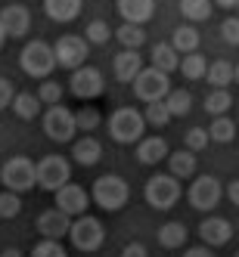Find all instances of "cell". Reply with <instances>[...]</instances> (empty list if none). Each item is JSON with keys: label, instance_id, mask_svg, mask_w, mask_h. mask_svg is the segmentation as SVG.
Instances as JSON below:
<instances>
[{"label": "cell", "instance_id": "22", "mask_svg": "<svg viewBox=\"0 0 239 257\" xmlns=\"http://www.w3.org/2000/svg\"><path fill=\"white\" fill-rule=\"evenodd\" d=\"M165 161H168V168H171V177H177V180H187V177L196 174V152H190V149L168 152Z\"/></svg>", "mask_w": 239, "mask_h": 257}, {"label": "cell", "instance_id": "30", "mask_svg": "<svg viewBox=\"0 0 239 257\" xmlns=\"http://www.w3.org/2000/svg\"><path fill=\"white\" fill-rule=\"evenodd\" d=\"M165 105H168V112L171 118H183L193 108V96H190V90H171L168 96H165Z\"/></svg>", "mask_w": 239, "mask_h": 257}, {"label": "cell", "instance_id": "3", "mask_svg": "<svg viewBox=\"0 0 239 257\" xmlns=\"http://www.w3.org/2000/svg\"><path fill=\"white\" fill-rule=\"evenodd\" d=\"M0 183L16 192V195H22L28 189L38 186V180H34V161L25 158V155H13L4 161V168H0Z\"/></svg>", "mask_w": 239, "mask_h": 257}, {"label": "cell", "instance_id": "46", "mask_svg": "<svg viewBox=\"0 0 239 257\" xmlns=\"http://www.w3.org/2000/svg\"><path fill=\"white\" fill-rule=\"evenodd\" d=\"M0 257H25V254H22V251H19V248H7V251H4V254H0Z\"/></svg>", "mask_w": 239, "mask_h": 257}, {"label": "cell", "instance_id": "6", "mask_svg": "<svg viewBox=\"0 0 239 257\" xmlns=\"http://www.w3.org/2000/svg\"><path fill=\"white\" fill-rule=\"evenodd\" d=\"M68 238H71V245H75L78 251L90 254V251H100L103 242H106V229L97 217H90V214H81L71 220V226H68Z\"/></svg>", "mask_w": 239, "mask_h": 257}, {"label": "cell", "instance_id": "42", "mask_svg": "<svg viewBox=\"0 0 239 257\" xmlns=\"http://www.w3.org/2000/svg\"><path fill=\"white\" fill-rule=\"evenodd\" d=\"M13 96H16V87H13V81H10V78H0V108H10Z\"/></svg>", "mask_w": 239, "mask_h": 257}, {"label": "cell", "instance_id": "24", "mask_svg": "<svg viewBox=\"0 0 239 257\" xmlns=\"http://www.w3.org/2000/svg\"><path fill=\"white\" fill-rule=\"evenodd\" d=\"M10 105H13L16 118H22V121H34V118L41 115V99L34 96V93H16Z\"/></svg>", "mask_w": 239, "mask_h": 257}, {"label": "cell", "instance_id": "5", "mask_svg": "<svg viewBox=\"0 0 239 257\" xmlns=\"http://www.w3.org/2000/svg\"><path fill=\"white\" fill-rule=\"evenodd\" d=\"M143 198H146V205L155 208V211H168L177 205V198H180V183L177 177L171 174H155L146 180V186H143Z\"/></svg>", "mask_w": 239, "mask_h": 257}, {"label": "cell", "instance_id": "18", "mask_svg": "<svg viewBox=\"0 0 239 257\" xmlns=\"http://www.w3.org/2000/svg\"><path fill=\"white\" fill-rule=\"evenodd\" d=\"M118 13H121V19H124V22L143 25V22H149V19H152V13H155V0H118Z\"/></svg>", "mask_w": 239, "mask_h": 257}, {"label": "cell", "instance_id": "2", "mask_svg": "<svg viewBox=\"0 0 239 257\" xmlns=\"http://www.w3.org/2000/svg\"><path fill=\"white\" fill-rule=\"evenodd\" d=\"M90 198H94L103 211H121L127 205V198H131V189H127V183L118 174H103L94 183V189H90Z\"/></svg>", "mask_w": 239, "mask_h": 257}, {"label": "cell", "instance_id": "11", "mask_svg": "<svg viewBox=\"0 0 239 257\" xmlns=\"http://www.w3.org/2000/svg\"><path fill=\"white\" fill-rule=\"evenodd\" d=\"M53 56H56V65L75 71L87 59V41L78 38V34H62V38L53 44Z\"/></svg>", "mask_w": 239, "mask_h": 257}, {"label": "cell", "instance_id": "37", "mask_svg": "<svg viewBox=\"0 0 239 257\" xmlns=\"http://www.w3.org/2000/svg\"><path fill=\"white\" fill-rule=\"evenodd\" d=\"M38 99H41V105H59L62 102V87L56 81H44L38 87Z\"/></svg>", "mask_w": 239, "mask_h": 257}, {"label": "cell", "instance_id": "36", "mask_svg": "<svg viewBox=\"0 0 239 257\" xmlns=\"http://www.w3.org/2000/svg\"><path fill=\"white\" fill-rule=\"evenodd\" d=\"M97 127H100V112L97 108H81V112H75V131L94 134Z\"/></svg>", "mask_w": 239, "mask_h": 257}, {"label": "cell", "instance_id": "47", "mask_svg": "<svg viewBox=\"0 0 239 257\" xmlns=\"http://www.w3.org/2000/svg\"><path fill=\"white\" fill-rule=\"evenodd\" d=\"M214 4H217V7H224V10H230V7L239 4V0H214Z\"/></svg>", "mask_w": 239, "mask_h": 257}, {"label": "cell", "instance_id": "12", "mask_svg": "<svg viewBox=\"0 0 239 257\" xmlns=\"http://www.w3.org/2000/svg\"><path fill=\"white\" fill-rule=\"evenodd\" d=\"M68 90H71V96H78V99H97L103 93L100 68H94V65L75 68V71H71V81H68Z\"/></svg>", "mask_w": 239, "mask_h": 257}, {"label": "cell", "instance_id": "45", "mask_svg": "<svg viewBox=\"0 0 239 257\" xmlns=\"http://www.w3.org/2000/svg\"><path fill=\"white\" fill-rule=\"evenodd\" d=\"M227 198L233 201V208H239V180H233L227 186Z\"/></svg>", "mask_w": 239, "mask_h": 257}, {"label": "cell", "instance_id": "50", "mask_svg": "<svg viewBox=\"0 0 239 257\" xmlns=\"http://www.w3.org/2000/svg\"><path fill=\"white\" fill-rule=\"evenodd\" d=\"M236 257H239V254H236Z\"/></svg>", "mask_w": 239, "mask_h": 257}, {"label": "cell", "instance_id": "21", "mask_svg": "<svg viewBox=\"0 0 239 257\" xmlns=\"http://www.w3.org/2000/svg\"><path fill=\"white\" fill-rule=\"evenodd\" d=\"M44 13L53 22H71L81 16V0H44Z\"/></svg>", "mask_w": 239, "mask_h": 257}, {"label": "cell", "instance_id": "16", "mask_svg": "<svg viewBox=\"0 0 239 257\" xmlns=\"http://www.w3.org/2000/svg\"><path fill=\"white\" fill-rule=\"evenodd\" d=\"M68 226H71V217L62 214L59 208H50L38 217V232L44 238H53V242H59L62 235H68Z\"/></svg>", "mask_w": 239, "mask_h": 257}, {"label": "cell", "instance_id": "41", "mask_svg": "<svg viewBox=\"0 0 239 257\" xmlns=\"http://www.w3.org/2000/svg\"><path fill=\"white\" fill-rule=\"evenodd\" d=\"M220 34H224L227 44H239V19H224V25H220Z\"/></svg>", "mask_w": 239, "mask_h": 257}, {"label": "cell", "instance_id": "39", "mask_svg": "<svg viewBox=\"0 0 239 257\" xmlns=\"http://www.w3.org/2000/svg\"><path fill=\"white\" fill-rule=\"evenodd\" d=\"M84 34H87V41H90V44H106L109 38H112V28H109L103 19H94V22L87 25Z\"/></svg>", "mask_w": 239, "mask_h": 257}, {"label": "cell", "instance_id": "51", "mask_svg": "<svg viewBox=\"0 0 239 257\" xmlns=\"http://www.w3.org/2000/svg\"><path fill=\"white\" fill-rule=\"evenodd\" d=\"M236 7H239V4H236Z\"/></svg>", "mask_w": 239, "mask_h": 257}, {"label": "cell", "instance_id": "15", "mask_svg": "<svg viewBox=\"0 0 239 257\" xmlns=\"http://www.w3.org/2000/svg\"><path fill=\"white\" fill-rule=\"evenodd\" d=\"M199 238L208 248H220V245H227L230 238H233V226L227 223L224 217H205L199 223Z\"/></svg>", "mask_w": 239, "mask_h": 257}, {"label": "cell", "instance_id": "26", "mask_svg": "<svg viewBox=\"0 0 239 257\" xmlns=\"http://www.w3.org/2000/svg\"><path fill=\"white\" fill-rule=\"evenodd\" d=\"M187 226L183 223H177V220H171V223H165L162 229H158V245L162 248H168V251H174V248H180L183 242H187Z\"/></svg>", "mask_w": 239, "mask_h": 257}, {"label": "cell", "instance_id": "13", "mask_svg": "<svg viewBox=\"0 0 239 257\" xmlns=\"http://www.w3.org/2000/svg\"><path fill=\"white\" fill-rule=\"evenodd\" d=\"M53 195H56V208L68 217H81L90 208V192L84 186H78V183H65V186L56 189Z\"/></svg>", "mask_w": 239, "mask_h": 257}, {"label": "cell", "instance_id": "7", "mask_svg": "<svg viewBox=\"0 0 239 257\" xmlns=\"http://www.w3.org/2000/svg\"><path fill=\"white\" fill-rule=\"evenodd\" d=\"M68 177H71V164L62 155H44L34 164V180H38V186L47 189V192L62 189L68 183Z\"/></svg>", "mask_w": 239, "mask_h": 257}, {"label": "cell", "instance_id": "4", "mask_svg": "<svg viewBox=\"0 0 239 257\" xmlns=\"http://www.w3.org/2000/svg\"><path fill=\"white\" fill-rule=\"evenodd\" d=\"M143 131H146V121L137 108L124 105V108H115L112 118H109V134H112L115 143L127 146V143H140L143 140Z\"/></svg>", "mask_w": 239, "mask_h": 257}, {"label": "cell", "instance_id": "38", "mask_svg": "<svg viewBox=\"0 0 239 257\" xmlns=\"http://www.w3.org/2000/svg\"><path fill=\"white\" fill-rule=\"evenodd\" d=\"M28 257H68V254H65V248L59 242H53V238H41V242L31 248Z\"/></svg>", "mask_w": 239, "mask_h": 257}, {"label": "cell", "instance_id": "33", "mask_svg": "<svg viewBox=\"0 0 239 257\" xmlns=\"http://www.w3.org/2000/svg\"><path fill=\"white\" fill-rule=\"evenodd\" d=\"M230 105H233V96L227 93V90H211V93L205 96V112L214 115V118H217V115H224Z\"/></svg>", "mask_w": 239, "mask_h": 257}, {"label": "cell", "instance_id": "48", "mask_svg": "<svg viewBox=\"0 0 239 257\" xmlns=\"http://www.w3.org/2000/svg\"><path fill=\"white\" fill-rule=\"evenodd\" d=\"M4 44H7V34H4V28H0V50H4Z\"/></svg>", "mask_w": 239, "mask_h": 257}, {"label": "cell", "instance_id": "17", "mask_svg": "<svg viewBox=\"0 0 239 257\" xmlns=\"http://www.w3.org/2000/svg\"><path fill=\"white\" fill-rule=\"evenodd\" d=\"M112 68H115V78L124 81V84H131L140 71H143V56L137 50H121L118 56L112 59Z\"/></svg>", "mask_w": 239, "mask_h": 257}, {"label": "cell", "instance_id": "8", "mask_svg": "<svg viewBox=\"0 0 239 257\" xmlns=\"http://www.w3.org/2000/svg\"><path fill=\"white\" fill-rule=\"evenodd\" d=\"M131 84H134V96L143 99V102H162L165 96L171 93V81H168V75H165V71H158V68H152V65L143 68Z\"/></svg>", "mask_w": 239, "mask_h": 257}, {"label": "cell", "instance_id": "19", "mask_svg": "<svg viewBox=\"0 0 239 257\" xmlns=\"http://www.w3.org/2000/svg\"><path fill=\"white\" fill-rule=\"evenodd\" d=\"M71 158H75L81 168H94V164L103 158V146H100V140H94V137H81V140H75V146H71Z\"/></svg>", "mask_w": 239, "mask_h": 257}, {"label": "cell", "instance_id": "35", "mask_svg": "<svg viewBox=\"0 0 239 257\" xmlns=\"http://www.w3.org/2000/svg\"><path fill=\"white\" fill-rule=\"evenodd\" d=\"M19 211H22V198H19V195L10 192V189L0 192V220H13V217H19Z\"/></svg>", "mask_w": 239, "mask_h": 257}, {"label": "cell", "instance_id": "23", "mask_svg": "<svg viewBox=\"0 0 239 257\" xmlns=\"http://www.w3.org/2000/svg\"><path fill=\"white\" fill-rule=\"evenodd\" d=\"M149 59H152V68L165 71V75H171V71L180 65V56H177V50L171 44H155L152 53H149Z\"/></svg>", "mask_w": 239, "mask_h": 257}, {"label": "cell", "instance_id": "20", "mask_svg": "<svg viewBox=\"0 0 239 257\" xmlns=\"http://www.w3.org/2000/svg\"><path fill=\"white\" fill-rule=\"evenodd\" d=\"M137 158H140V164H158L168 158V143L162 137H146L137 143Z\"/></svg>", "mask_w": 239, "mask_h": 257}, {"label": "cell", "instance_id": "14", "mask_svg": "<svg viewBox=\"0 0 239 257\" xmlns=\"http://www.w3.org/2000/svg\"><path fill=\"white\" fill-rule=\"evenodd\" d=\"M0 28H4L7 38H25L28 28H31V13L19 4L4 7L0 10Z\"/></svg>", "mask_w": 239, "mask_h": 257}, {"label": "cell", "instance_id": "25", "mask_svg": "<svg viewBox=\"0 0 239 257\" xmlns=\"http://www.w3.org/2000/svg\"><path fill=\"white\" fill-rule=\"evenodd\" d=\"M171 47L177 50V56L183 53H196L199 50V31L193 28V25H180V28H174V38H171Z\"/></svg>", "mask_w": 239, "mask_h": 257}, {"label": "cell", "instance_id": "44", "mask_svg": "<svg viewBox=\"0 0 239 257\" xmlns=\"http://www.w3.org/2000/svg\"><path fill=\"white\" fill-rule=\"evenodd\" d=\"M183 257H214V251H211L208 245H196V248H190Z\"/></svg>", "mask_w": 239, "mask_h": 257}, {"label": "cell", "instance_id": "32", "mask_svg": "<svg viewBox=\"0 0 239 257\" xmlns=\"http://www.w3.org/2000/svg\"><path fill=\"white\" fill-rule=\"evenodd\" d=\"M180 13L190 22H205L211 16V0H180Z\"/></svg>", "mask_w": 239, "mask_h": 257}, {"label": "cell", "instance_id": "1", "mask_svg": "<svg viewBox=\"0 0 239 257\" xmlns=\"http://www.w3.org/2000/svg\"><path fill=\"white\" fill-rule=\"evenodd\" d=\"M19 65L28 78H41L47 81L56 68V56H53V47L47 41H28L25 50L19 53Z\"/></svg>", "mask_w": 239, "mask_h": 257}, {"label": "cell", "instance_id": "9", "mask_svg": "<svg viewBox=\"0 0 239 257\" xmlns=\"http://www.w3.org/2000/svg\"><path fill=\"white\" fill-rule=\"evenodd\" d=\"M220 195H224V189H220V180L211 177V174L196 177V180L190 183V192H187L190 205H193L196 211H211V208H217Z\"/></svg>", "mask_w": 239, "mask_h": 257}, {"label": "cell", "instance_id": "28", "mask_svg": "<svg viewBox=\"0 0 239 257\" xmlns=\"http://www.w3.org/2000/svg\"><path fill=\"white\" fill-rule=\"evenodd\" d=\"M112 38H118V44H121L124 50H140V47H143V41H146V31H143V25H131V22H124L118 31H112Z\"/></svg>", "mask_w": 239, "mask_h": 257}, {"label": "cell", "instance_id": "40", "mask_svg": "<svg viewBox=\"0 0 239 257\" xmlns=\"http://www.w3.org/2000/svg\"><path fill=\"white\" fill-rule=\"evenodd\" d=\"M208 146V131L205 127H190L187 131V149L190 152H202Z\"/></svg>", "mask_w": 239, "mask_h": 257}, {"label": "cell", "instance_id": "27", "mask_svg": "<svg viewBox=\"0 0 239 257\" xmlns=\"http://www.w3.org/2000/svg\"><path fill=\"white\" fill-rule=\"evenodd\" d=\"M180 71H183V78L187 81H199V78H205V71H208V62H205V56L196 50V53H187V56L180 59V65H177Z\"/></svg>", "mask_w": 239, "mask_h": 257}, {"label": "cell", "instance_id": "34", "mask_svg": "<svg viewBox=\"0 0 239 257\" xmlns=\"http://www.w3.org/2000/svg\"><path fill=\"white\" fill-rule=\"evenodd\" d=\"M143 121L146 124H152V127H165L171 121V112H168V105L162 102H146V112H143Z\"/></svg>", "mask_w": 239, "mask_h": 257}, {"label": "cell", "instance_id": "49", "mask_svg": "<svg viewBox=\"0 0 239 257\" xmlns=\"http://www.w3.org/2000/svg\"><path fill=\"white\" fill-rule=\"evenodd\" d=\"M233 81L239 84V65H233Z\"/></svg>", "mask_w": 239, "mask_h": 257}, {"label": "cell", "instance_id": "31", "mask_svg": "<svg viewBox=\"0 0 239 257\" xmlns=\"http://www.w3.org/2000/svg\"><path fill=\"white\" fill-rule=\"evenodd\" d=\"M233 137H236V124L227 115H217L211 121V127H208V140H214V143H230Z\"/></svg>", "mask_w": 239, "mask_h": 257}, {"label": "cell", "instance_id": "10", "mask_svg": "<svg viewBox=\"0 0 239 257\" xmlns=\"http://www.w3.org/2000/svg\"><path fill=\"white\" fill-rule=\"evenodd\" d=\"M44 134L56 143H71V137H75V112H68L62 102L50 105L44 112Z\"/></svg>", "mask_w": 239, "mask_h": 257}, {"label": "cell", "instance_id": "29", "mask_svg": "<svg viewBox=\"0 0 239 257\" xmlns=\"http://www.w3.org/2000/svg\"><path fill=\"white\" fill-rule=\"evenodd\" d=\"M205 78H208V84H214V90H227V84H233V65L227 59H217L208 65Z\"/></svg>", "mask_w": 239, "mask_h": 257}, {"label": "cell", "instance_id": "43", "mask_svg": "<svg viewBox=\"0 0 239 257\" xmlns=\"http://www.w3.org/2000/svg\"><path fill=\"white\" fill-rule=\"evenodd\" d=\"M121 257H149V254H146V248H143L140 242H131V245H124Z\"/></svg>", "mask_w": 239, "mask_h": 257}]
</instances>
